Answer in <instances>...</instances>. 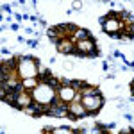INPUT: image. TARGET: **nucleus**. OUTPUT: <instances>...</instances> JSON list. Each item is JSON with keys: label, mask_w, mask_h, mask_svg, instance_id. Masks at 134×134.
<instances>
[{"label": "nucleus", "mask_w": 134, "mask_h": 134, "mask_svg": "<svg viewBox=\"0 0 134 134\" xmlns=\"http://www.w3.org/2000/svg\"><path fill=\"white\" fill-rule=\"evenodd\" d=\"M32 97H34V102L48 104V105H50V104L54 102V98L57 97V90H54L52 86H48V84H41L40 82V86L32 91Z\"/></svg>", "instance_id": "f257e3e1"}, {"label": "nucleus", "mask_w": 134, "mask_h": 134, "mask_svg": "<svg viewBox=\"0 0 134 134\" xmlns=\"http://www.w3.org/2000/svg\"><path fill=\"white\" fill-rule=\"evenodd\" d=\"M18 72H20L21 79L38 77V61H36V59H32V57L18 59Z\"/></svg>", "instance_id": "f03ea898"}, {"label": "nucleus", "mask_w": 134, "mask_h": 134, "mask_svg": "<svg viewBox=\"0 0 134 134\" xmlns=\"http://www.w3.org/2000/svg\"><path fill=\"white\" fill-rule=\"evenodd\" d=\"M116 14L118 13H109V16L104 20V31L111 36H118L124 27V23L120 21V16H116Z\"/></svg>", "instance_id": "7ed1b4c3"}, {"label": "nucleus", "mask_w": 134, "mask_h": 134, "mask_svg": "<svg viewBox=\"0 0 134 134\" xmlns=\"http://www.w3.org/2000/svg\"><path fill=\"white\" fill-rule=\"evenodd\" d=\"M81 102H82V105L86 107L88 113H97V111H100L104 100L100 97V93H97V95H84V97H81Z\"/></svg>", "instance_id": "20e7f679"}, {"label": "nucleus", "mask_w": 134, "mask_h": 134, "mask_svg": "<svg viewBox=\"0 0 134 134\" xmlns=\"http://www.w3.org/2000/svg\"><path fill=\"white\" fill-rule=\"evenodd\" d=\"M75 52H79V54H97V47H95V41H93L91 38H84L81 41L75 43Z\"/></svg>", "instance_id": "39448f33"}, {"label": "nucleus", "mask_w": 134, "mask_h": 134, "mask_svg": "<svg viewBox=\"0 0 134 134\" xmlns=\"http://www.w3.org/2000/svg\"><path fill=\"white\" fill-rule=\"evenodd\" d=\"M77 95H79V93H77V90L73 88L72 84H70V86H61V88H57V97H59L61 100H64L66 104L75 100Z\"/></svg>", "instance_id": "423d86ee"}, {"label": "nucleus", "mask_w": 134, "mask_h": 134, "mask_svg": "<svg viewBox=\"0 0 134 134\" xmlns=\"http://www.w3.org/2000/svg\"><path fill=\"white\" fill-rule=\"evenodd\" d=\"M55 47H57V50L63 52V54H72V52H75V41L70 40V38L59 40V41L55 43Z\"/></svg>", "instance_id": "0eeeda50"}, {"label": "nucleus", "mask_w": 134, "mask_h": 134, "mask_svg": "<svg viewBox=\"0 0 134 134\" xmlns=\"http://www.w3.org/2000/svg\"><path fill=\"white\" fill-rule=\"evenodd\" d=\"M21 86L25 88V90H29V91H34L38 86H40V81H38V77H31V79H23L21 81Z\"/></svg>", "instance_id": "6e6552de"}, {"label": "nucleus", "mask_w": 134, "mask_h": 134, "mask_svg": "<svg viewBox=\"0 0 134 134\" xmlns=\"http://www.w3.org/2000/svg\"><path fill=\"white\" fill-rule=\"evenodd\" d=\"M84 38H90V34H88V32L84 31V29H77V31H75V34H73V41L77 43V41H81V40H84Z\"/></svg>", "instance_id": "1a4fd4ad"}, {"label": "nucleus", "mask_w": 134, "mask_h": 134, "mask_svg": "<svg viewBox=\"0 0 134 134\" xmlns=\"http://www.w3.org/2000/svg\"><path fill=\"white\" fill-rule=\"evenodd\" d=\"M52 132H57V134L64 132V134H68V132H72V131H70V129H66V127H61V129H52Z\"/></svg>", "instance_id": "9d476101"}]
</instances>
